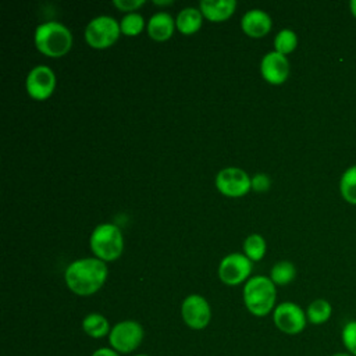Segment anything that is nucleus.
<instances>
[{
	"label": "nucleus",
	"instance_id": "1",
	"mask_svg": "<svg viewBox=\"0 0 356 356\" xmlns=\"http://www.w3.org/2000/svg\"><path fill=\"white\" fill-rule=\"evenodd\" d=\"M64 277L67 286L74 293L88 296L103 286L107 278V267L104 261L97 257L79 259L67 267Z\"/></svg>",
	"mask_w": 356,
	"mask_h": 356
},
{
	"label": "nucleus",
	"instance_id": "2",
	"mask_svg": "<svg viewBox=\"0 0 356 356\" xmlns=\"http://www.w3.org/2000/svg\"><path fill=\"white\" fill-rule=\"evenodd\" d=\"M275 284L270 278L256 275L246 281L243 288V302L252 314L257 317L267 316L273 309H275Z\"/></svg>",
	"mask_w": 356,
	"mask_h": 356
},
{
	"label": "nucleus",
	"instance_id": "3",
	"mask_svg": "<svg viewBox=\"0 0 356 356\" xmlns=\"http://www.w3.org/2000/svg\"><path fill=\"white\" fill-rule=\"evenodd\" d=\"M35 44L44 56L61 57L71 49L72 35L61 22L49 21L36 28Z\"/></svg>",
	"mask_w": 356,
	"mask_h": 356
},
{
	"label": "nucleus",
	"instance_id": "4",
	"mask_svg": "<svg viewBox=\"0 0 356 356\" xmlns=\"http://www.w3.org/2000/svg\"><path fill=\"white\" fill-rule=\"evenodd\" d=\"M90 249L103 261H111L121 256L124 238L121 229L110 222L97 225L90 235Z\"/></svg>",
	"mask_w": 356,
	"mask_h": 356
},
{
	"label": "nucleus",
	"instance_id": "5",
	"mask_svg": "<svg viewBox=\"0 0 356 356\" xmlns=\"http://www.w3.org/2000/svg\"><path fill=\"white\" fill-rule=\"evenodd\" d=\"M143 327L134 320H124L111 327L108 334L110 346L120 355L134 352L143 339Z\"/></svg>",
	"mask_w": 356,
	"mask_h": 356
},
{
	"label": "nucleus",
	"instance_id": "6",
	"mask_svg": "<svg viewBox=\"0 0 356 356\" xmlns=\"http://www.w3.org/2000/svg\"><path fill=\"white\" fill-rule=\"evenodd\" d=\"M121 28L115 18L110 15H99L93 18L85 28V39L95 49H106L111 46L120 36Z\"/></svg>",
	"mask_w": 356,
	"mask_h": 356
},
{
	"label": "nucleus",
	"instance_id": "7",
	"mask_svg": "<svg viewBox=\"0 0 356 356\" xmlns=\"http://www.w3.org/2000/svg\"><path fill=\"white\" fill-rule=\"evenodd\" d=\"M273 321L275 327L288 335H296L306 328V312L293 302H282L275 306L273 312Z\"/></svg>",
	"mask_w": 356,
	"mask_h": 356
},
{
	"label": "nucleus",
	"instance_id": "8",
	"mask_svg": "<svg viewBox=\"0 0 356 356\" xmlns=\"http://www.w3.org/2000/svg\"><path fill=\"white\" fill-rule=\"evenodd\" d=\"M217 189L225 196H242L252 188V179L249 175L238 167L222 168L216 177Z\"/></svg>",
	"mask_w": 356,
	"mask_h": 356
},
{
	"label": "nucleus",
	"instance_id": "9",
	"mask_svg": "<svg viewBox=\"0 0 356 356\" xmlns=\"http://www.w3.org/2000/svg\"><path fill=\"white\" fill-rule=\"evenodd\" d=\"M181 314L185 324L192 330H203L209 325L211 318V309L209 302L200 295H189L184 299Z\"/></svg>",
	"mask_w": 356,
	"mask_h": 356
},
{
	"label": "nucleus",
	"instance_id": "10",
	"mask_svg": "<svg viewBox=\"0 0 356 356\" xmlns=\"http://www.w3.org/2000/svg\"><path fill=\"white\" fill-rule=\"evenodd\" d=\"M252 271V261L246 254L231 253L225 256L218 266V277L227 285L243 282Z\"/></svg>",
	"mask_w": 356,
	"mask_h": 356
},
{
	"label": "nucleus",
	"instance_id": "11",
	"mask_svg": "<svg viewBox=\"0 0 356 356\" xmlns=\"http://www.w3.org/2000/svg\"><path fill=\"white\" fill-rule=\"evenodd\" d=\"M56 88V75L47 65L33 67L26 76V90L35 100L47 99Z\"/></svg>",
	"mask_w": 356,
	"mask_h": 356
},
{
	"label": "nucleus",
	"instance_id": "12",
	"mask_svg": "<svg viewBox=\"0 0 356 356\" xmlns=\"http://www.w3.org/2000/svg\"><path fill=\"white\" fill-rule=\"evenodd\" d=\"M260 71L267 82L273 85H280L285 82L289 75V61L286 56L274 50L267 53L261 58Z\"/></svg>",
	"mask_w": 356,
	"mask_h": 356
},
{
	"label": "nucleus",
	"instance_id": "13",
	"mask_svg": "<svg viewBox=\"0 0 356 356\" xmlns=\"http://www.w3.org/2000/svg\"><path fill=\"white\" fill-rule=\"evenodd\" d=\"M242 31L252 38H261L271 29L270 15L259 8L249 10L243 14L241 19Z\"/></svg>",
	"mask_w": 356,
	"mask_h": 356
},
{
	"label": "nucleus",
	"instance_id": "14",
	"mask_svg": "<svg viewBox=\"0 0 356 356\" xmlns=\"http://www.w3.org/2000/svg\"><path fill=\"white\" fill-rule=\"evenodd\" d=\"M174 26H175V22H174L172 17L164 11H160V13L153 14L152 18L149 19L147 33L154 40L163 42V40H167L172 35Z\"/></svg>",
	"mask_w": 356,
	"mask_h": 356
},
{
	"label": "nucleus",
	"instance_id": "15",
	"mask_svg": "<svg viewBox=\"0 0 356 356\" xmlns=\"http://www.w3.org/2000/svg\"><path fill=\"white\" fill-rule=\"evenodd\" d=\"M236 7L235 0H202L200 11L210 21H224L231 17Z\"/></svg>",
	"mask_w": 356,
	"mask_h": 356
},
{
	"label": "nucleus",
	"instance_id": "16",
	"mask_svg": "<svg viewBox=\"0 0 356 356\" xmlns=\"http://www.w3.org/2000/svg\"><path fill=\"white\" fill-rule=\"evenodd\" d=\"M202 11L193 7H186L178 13L175 25L184 35L195 33L202 26Z\"/></svg>",
	"mask_w": 356,
	"mask_h": 356
},
{
	"label": "nucleus",
	"instance_id": "17",
	"mask_svg": "<svg viewBox=\"0 0 356 356\" xmlns=\"http://www.w3.org/2000/svg\"><path fill=\"white\" fill-rule=\"evenodd\" d=\"M82 328L86 335L96 339L108 335L111 331L108 320L99 313H90L85 316V318L82 320Z\"/></svg>",
	"mask_w": 356,
	"mask_h": 356
},
{
	"label": "nucleus",
	"instance_id": "18",
	"mask_svg": "<svg viewBox=\"0 0 356 356\" xmlns=\"http://www.w3.org/2000/svg\"><path fill=\"white\" fill-rule=\"evenodd\" d=\"M332 314V306L325 299H314L306 309V317L310 324L321 325L327 323L331 318Z\"/></svg>",
	"mask_w": 356,
	"mask_h": 356
},
{
	"label": "nucleus",
	"instance_id": "19",
	"mask_svg": "<svg viewBox=\"0 0 356 356\" xmlns=\"http://www.w3.org/2000/svg\"><path fill=\"white\" fill-rule=\"evenodd\" d=\"M339 192L346 203L356 206V164L348 167L341 175Z\"/></svg>",
	"mask_w": 356,
	"mask_h": 356
},
{
	"label": "nucleus",
	"instance_id": "20",
	"mask_svg": "<svg viewBox=\"0 0 356 356\" xmlns=\"http://www.w3.org/2000/svg\"><path fill=\"white\" fill-rule=\"evenodd\" d=\"M296 275V268L291 261H278L273 266L271 273H270V280L275 285H286L291 281H293Z\"/></svg>",
	"mask_w": 356,
	"mask_h": 356
},
{
	"label": "nucleus",
	"instance_id": "21",
	"mask_svg": "<svg viewBox=\"0 0 356 356\" xmlns=\"http://www.w3.org/2000/svg\"><path fill=\"white\" fill-rule=\"evenodd\" d=\"M298 46V36L292 29H281L275 38H274V47L275 51L281 53V54H288L291 51H293Z\"/></svg>",
	"mask_w": 356,
	"mask_h": 356
},
{
	"label": "nucleus",
	"instance_id": "22",
	"mask_svg": "<svg viewBox=\"0 0 356 356\" xmlns=\"http://www.w3.org/2000/svg\"><path fill=\"white\" fill-rule=\"evenodd\" d=\"M243 250L246 257H249L250 260H260L263 259L264 253H266V241L261 235L259 234H252L249 235L245 242H243Z\"/></svg>",
	"mask_w": 356,
	"mask_h": 356
},
{
	"label": "nucleus",
	"instance_id": "23",
	"mask_svg": "<svg viewBox=\"0 0 356 356\" xmlns=\"http://www.w3.org/2000/svg\"><path fill=\"white\" fill-rule=\"evenodd\" d=\"M143 26H145V19L138 13H128L127 15L122 17V19L120 22L121 32L127 36H135V35L140 33Z\"/></svg>",
	"mask_w": 356,
	"mask_h": 356
},
{
	"label": "nucleus",
	"instance_id": "24",
	"mask_svg": "<svg viewBox=\"0 0 356 356\" xmlns=\"http://www.w3.org/2000/svg\"><path fill=\"white\" fill-rule=\"evenodd\" d=\"M341 341L345 348V352L352 356H356V320H350L342 327Z\"/></svg>",
	"mask_w": 356,
	"mask_h": 356
},
{
	"label": "nucleus",
	"instance_id": "25",
	"mask_svg": "<svg viewBox=\"0 0 356 356\" xmlns=\"http://www.w3.org/2000/svg\"><path fill=\"white\" fill-rule=\"evenodd\" d=\"M252 188L257 192H264L270 188V178L266 174H256L252 178Z\"/></svg>",
	"mask_w": 356,
	"mask_h": 356
},
{
	"label": "nucleus",
	"instance_id": "26",
	"mask_svg": "<svg viewBox=\"0 0 356 356\" xmlns=\"http://www.w3.org/2000/svg\"><path fill=\"white\" fill-rule=\"evenodd\" d=\"M113 4L122 11H134L145 4V0H114Z\"/></svg>",
	"mask_w": 356,
	"mask_h": 356
},
{
	"label": "nucleus",
	"instance_id": "27",
	"mask_svg": "<svg viewBox=\"0 0 356 356\" xmlns=\"http://www.w3.org/2000/svg\"><path fill=\"white\" fill-rule=\"evenodd\" d=\"M90 356H121V355L115 352L113 348H99Z\"/></svg>",
	"mask_w": 356,
	"mask_h": 356
},
{
	"label": "nucleus",
	"instance_id": "28",
	"mask_svg": "<svg viewBox=\"0 0 356 356\" xmlns=\"http://www.w3.org/2000/svg\"><path fill=\"white\" fill-rule=\"evenodd\" d=\"M349 10H350V14L356 18V0H352L349 3Z\"/></svg>",
	"mask_w": 356,
	"mask_h": 356
},
{
	"label": "nucleus",
	"instance_id": "29",
	"mask_svg": "<svg viewBox=\"0 0 356 356\" xmlns=\"http://www.w3.org/2000/svg\"><path fill=\"white\" fill-rule=\"evenodd\" d=\"M331 356H352V355H349V353H346V352H337V353H334V355H331Z\"/></svg>",
	"mask_w": 356,
	"mask_h": 356
},
{
	"label": "nucleus",
	"instance_id": "30",
	"mask_svg": "<svg viewBox=\"0 0 356 356\" xmlns=\"http://www.w3.org/2000/svg\"><path fill=\"white\" fill-rule=\"evenodd\" d=\"M153 3H154V4H160V6H164V4H171V1H159V0H154Z\"/></svg>",
	"mask_w": 356,
	"mask_h": 356
},
{
	"label": "nucleus",
	"instance_id": "31",
	"mask_svg": "<svg viewBox=\"0 0 356 356\" xmlns=\"http://www.w3.org/2000/svg\"><path fill=\"white\" fill-rule=\"evenodd\" d=\"M135 356H149V355H145V353H139V355H135Z\"/></svg>",
	"mask_w": 356,
	"mask_h": 356
}]
</instances>
